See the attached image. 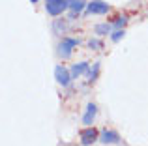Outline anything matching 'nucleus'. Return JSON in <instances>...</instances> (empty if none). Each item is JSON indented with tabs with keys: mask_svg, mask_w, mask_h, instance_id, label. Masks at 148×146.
<instances>
[{
	"mask_svg": "<svg viewBox=\"0 0 148 146\" xmlns=\"http://www.w3.org/2000/svg\"><path fill=\"white\" fill-rule=\"evenodd\" d=\"M99 70H101V64L99 62H94V64H92V68H88V71H86L88 83H96V79L99 77Z\"/></svg>",
	"mask_w": 148,
	"mask_h": 146,
	"instance_id": "9b49d317",
	"label": "nucleus"
},
{
	"mask_svg": "<svg viewBox=\"0 0 148 146\" xmlns=\"http://www.w3.org/2000/svg\"><path fill=\"white\" fill-rule=\"evenodd\" d=\"M45 11L51 17H60L68 11V0H45Z\"/></svg>",
	"mask_w": 148,
	"mask_h": 146,
	"instance_id": "f03ea898",
	"label": "nucleus"
},
{
	"mask_svg": "<svg viewBox=\"0 0 148 146\" xmlns=\"http://www.w3.org/2000/svg\"><path fill=\"white\" fill-rule=\"evenodd\" d=\"M109 36H111V41H112V43H118V41L126 36V30H124V28H114L111 34H109Z\"/></svg>",
	"mask_w": 148,
	"mask_h": 146,
	"instance_id": "ddd939ff",
	"label": "nucleus"
},
{
	"mask_svg": "<svg viewBox=\"0 0 148 146\" xmlns=\"http://www.w3.org/2000/svg\"><path fill=\"white\" fill-rule=\"evenodd\" d=\"M86 8V2L84 0H68V21H73V19H77L81 13H83V10Z\"/></svg>",
	"mask_w": 148,
	"mask_h": 146,
	"instance_id": "423d86ee",
	"label": "nucleus"
},
{
	"mask_svg": "<svg viewBox=\"0 0 148 146\" xmlns=\"http://www.w3.org/2000/svg\"><path fill=\"white\" fill-rule=\"evenodd\" d=\"M98 141L103 143V144H118L120 143V135L116 131H112V129H103V131L99 133Z\"/></svg>",
	"mask_w": 148,
	"mask_h": 146,
	"instance_id": "0eeeda50",
	"label": "nucleus"
},
{
	"mask_svg": "<svg viewBox=\"0 0 148 146\" xmlns=\"http://www.w3.org/2000/svg\"><path fill=\"white\" fill-rule=\"evenodd\" d=\"M98 137H99V133H98V129H96L94 126H84V129L81 131V144L90 146V144H94L96 141H98Z\"/></svg>",
	"mask_w": 148,
	"mask_h": 146,
	"instance_id": "20e7f679",
	"label": "nucleus"
},
{
	"mask_svg": "<svg viewBox=\"0 0 148 146\" xmlns=\"http://www.w3.org/2000/svg\"><path fill=\"white\" fill-rule=\"evenodd\" d=\"M84 10H86L88 15H107L111 11V6L103 0H90V2H86Z\"/></svg>",
	"mask_w": 148,
	"mask_h": 146,
	"instance_id": "7ed1b4c3",
	"label": "nucleus"
},
{
	"mask_svg": "<svg viewBox=\"0 0 148 146\" xmlns=\"http://www.w3.org/2000/svg\"><path fill=\"white\" fill-rule=\"evenodd\" d=\"M30 2H32V4H38V2H40V0H30Z\"/></svg>",
	"mask_w": 148,
	"mask_h": 146,
	"instance_id": "dca6fc26",
	"label": "nucleus"
},
{
	"mask_svg": "<svg viewBox=\"0 0 148 146\" xmlns=\"http://www.w3.org/2000/svg\"><path fill=\"white\" fill-rule=\"evenodd\" d=\"M88 68H90V62H79V64H73V66L69 68V75H71V79H79L81 75H84V73L88 71Z\"/></svg>",
	"mask_w": 148,
	"mask_h": 146,
	"instance_id": "1a4fd4ad",
	"label": "nucleus"
},
{
	"mask_svg": "<svg viewBox=\"0 0 148 146\" xmlns=\"http://www.w3.org/2000/svg\"><path fill=\"white\" fill-rule=\"evenodd\" d=\"M127 23V17L126 15H120V17H116V21L112 23V28H124Z\"/></svg>",
	"mask_w": 148,
	"mask_h": 146,
	"instance_id": "4468645a",
	"label": "nucleus"
},
{
	"mask_svg": "<svg viewBox=\"0 0 148 146\" xmlns=\"http://www.w3.org/2000/svg\"><path fill=\"white\" fill-rule=\"evenodd\" d=\"M94 32L98 34V36H107V34L112 32V25L111 23H99V25H96Z\"/></svg>",
	"mask_w": 148,
	"mask_h": 146,
	"instance_id": "f8f14e48",
	"label": "nucleus"
},
{
	"mask_svg": "<svg viewBox=\"0 0 148 146\" xmlns=\"http://www.w3.org/2000/svg\"><path fill=\"white\" fill-rule=\"evenodd\" d=\"M54 79H56V83L60 84V86H69L71 84V75H69V70L66 66H56L54 68Z\"/></svg>",
	"mask_w": 148,
	"mask_h": 146,
	"instance_id": "39448f33",
	"label": "nucleus"
},
{
	"mask_svg": "<svg viewBox=\"0 0 148 146\" xmlns=\"http://www.w3.org/2000/svg\"><path fill=\"white\" fill-rule=\"evenodd\" d=\"M96 114H98V107L96 103H88L86 109H84V114H83V124L84 126H92L96 120Z\"/></svg>",
	"mask_w": 148,
	"mask_h": 146,
	"instance_id": "6e6552de",
	"label": "nucleus"
},
{
	"mask_svg": "<svg viewBox=\"0 0 148 146\" xmlns=\"http://www.w3.org/2000/svg\"><path fill=\"white\" fill-rule=\"evenodd\" d=\"M79 43H81V41L75 40V38H62L60 43H58V56H60L62 60L71 58L73 51H75V47H77Z\"/></svg>",
	"mask_w": 148,
	"mask_h": 146,
	"instance_id": "f257e3e1",
	"label": "nucleus"
},
{
	"mask_svg": "<svg viewBox=\"0 0 148 146\" xmlns=\"http://www.w3.org/2000/svg\"><path fill=\"white\" fill-rule=\"evenodd\" d=\"M88 47L94 49V51H99V49H103V43L99 40H96V38H92V40H88Z\"/></svg>",
	"mask_w": 148,
	"mask_h": 146,
	"instance_id": "2eb2a0df",
	"label": "nucleus"
},
{
	"mask_svg": "<svg viewBox=\"0 0 148 146\" xmlns=\"http://www.w3.org/2000/svg\"><path fill=\"white\" fill-rule=\"evenodd\" d=\"M69 30V21L68 19H54L53 21V32L56 36H62Z\"/></svg>",
	"mask_w": 148,
	"mask_h": 146,
	"instance_id": "9d476101",
	"label": "nucleus"
}]
</instances>
